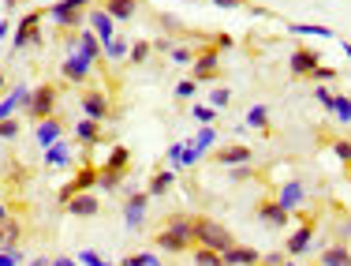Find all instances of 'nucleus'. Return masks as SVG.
I'll use <instances>...</instances> for the list:
<instances>
[{"instance_id": "33", "label": "nucleus", "mask_w": 351, "mask_h": 266, "mask_svg": "<svg viewBox=\"0 0 351 266\" xmlns=\"http://www.w3.org/2000/svg\"><path fill=\"white\" fill-rule=\"evenodd\" d=\"M169 60L176 68H183V64H195V49L191 45H169Z\"/></svg>"}, {"instance_id": "62", "label": "nucleus", "mask_w": 351, "mask_h": 266, "mask_svg": "<svg viewBox=\"0 0 351 266\" xmlns=\"http://www.w3.org/2000/svg\"><path fill=\"white\" fill-rule=\"evenodd\" d=\"M258 266H265V263H258Z\"/></svg>"}, {"instance_id": "30", "label": "nucleus", "mask_w": 351, "mask_h": 266, "mask_svg": "<svg viewBox=\"0 0 351 266\" xmlns=\"http://www.w3.org/2000/svg\"><path fill=\"white\" fill-rule=\"evenodd\" d=\"M157 247H161V252H176V255H183V252H187V240H180V236H176V232H169V229H161V232H157Z\"/></svg>"}, {"instance_id": "24", "label": "nucleus", "mask_w": 351, "mask_h": 266, "mask_svg": "<svg viewBox=\"0 0 351 266\" xmlns=\"http://www.w3.org/2000/svg\"><path fill=\"white\" fill-rule=\"evenodd\" d=\"M19 236H23V229H19V221L15 218H8V221H0V252H19Z\"/></svg>"}, {"instance_id": "20", "label": "nucleus", "mask_w": 351, "mask_h": 266, "mask_svg": "<svg viewBox=\"0 0 351 266\" xmlns=\"http://www.w3.org/2000/svg\"><path fill=\"white\" fill-rule=\"evenodd\" d=\"M250 146L243 143H236V146H224V151H217V162L221 165H228V169H236V165H250Z\"/></svg>"}, {"instance_id": "60", "label": "nucleus", "mask_w": 351, "mask_h": 266, "mask_svg": "<svg viewBox=\"0 0 351 266\" xmlns=\"http://www.w3.org/2000/svg\"><path fill=\"white\" fill-rule=\"evenodd\" d=\"M4 90H8V79H4V76H0V94H4Z\"/></svg>"}, {"instance_id": "52", "label": "nucleus", "mask_w": 351, "mask_h": 266, "mask_svg": "<svg viewBox=\"0 0 351 266\" xmlns=\"http://www.w3.org/2000/svg\"><path fill=\"white\" fill-rule=\"evenodd\" d=\"M232 177H236V180H250L254 173H250V165H236V169H232Z\"/></svg>"}, {"instance_id": "19", "label": "nucleus", "mask_w": 351, "mask_h": 266, "mask_svg": "<svg viewBox=\"0 0 351 266\" xmlns=\"http://www.w3.org/2000/svg\"><path fill=\"white\" fill-rule=\"evenodd\" d=\"M90 68H94V64H86V60H79V56H64V64H60V76L64 79H71V82H86L90 79Z\"/></svg>"}, {"instance_id": "35", "label": "nucleus", "mask_w": 351, "mask_h": 266, "mask_svg": "<svg viewBox=\"0 0 351 266\" xmlns=\"http://www.w3.org/2000/svg\"><path fill=\"white\" fill-rule=\"evenodd\" d=\"M120 177H123V173L97 169V188H101V191H120Z\"/></svg>"}, {"instance_id": "29", "label": "nucleus", "mask_w": 351, "mask_h": 266, "mask_svg": "<svg viewBox=\"0 0 351 266\" xmlns=\"http://www.w3.org/2000/svg\"><path fill=\"white\" fill-rule=\"evenodd\" d=\"M169 232H176L180 240H187V244H195V218H183V214H176V218H169V225H165Z\"/></svg>"}, {"instance_id": "54", "label": "nucleus", "mask_w": 351, "mask_h": 266, "mask_svg": "<svg viewBox=\"0 0 351 266\" xmlns=\"http://www.w3.org/2000/svg\"><path fill=\"white\" fill-rule=\"evenodd\" d=\"M213 41H217V49H232V34H217Z\"/></svg>"}, {"instance_id": "45", "label": "nucleus", "mask_w": 351, "mask_h": 266, "mask_svg": "<svg viewBox=\"0 0 351 266\" xmlns=\"http://www.w3.org/2000/svg\"><path fill=\"white\" fill-rule=\"evenodd\" d=\"M314 82H337V68H325V64H317V68L311 71Z\"/></svg>"}, {"instance_id": "42", "label": "nucleus", "mask_w": 351, "mask_h": 266, "mask_svg": "<svg viewBox=\"0 0 351 266\" xmlns=\"http://www.w3.org/2000/svg\"><path fill=\"white\" fill-rule=\"evenodd\" d=\"M195 90H198L195 79H180V82H176V102H191V98H195Z\"/></svg>"}, {"instance_id": "59", "label": "nucleus", "mask_w": 351, "mask_h": 266, "mask_svg": "<svg viewBox=\"0 0 351 266\" xmlns=\"http://www.w3.org/2000/svg\"><path fill=\"white\" fill-rule=\"evenodd\" d=\"M8 218H12V214H8V206L0 203V221H8Z\"/></svg>"}, {"instance_id": "11", "label": "nucleus", "mask_w": 351, "mask_h": 266, "mask_svg": "<svg viewBox=\"0 0 351 266\" xmlns=\"http://www.w3.org/2000/svg\"><path fill=\"white\" fill-rule=\"evenodd\" d=\"M311 244H314V225H311V221H303V225L288 236L284 255H306V252H311Z\"/></svg>"}, {"instance_id": "46", "label": "nucleus", "mask_w": 351, "mask_h": 266, "mask_svg": "<svg viewBox=\"0 0 351 266\" xmlns=\"http://www.w3.org/2000/svg\"><path fill=\"white\" fill-rule=\"evenodd\" d=\"M146 56H149V45H146V41H135V45H131V56H128V60H131V64H142Z\"/></svg>"}, {"instance_id": "61", "label": "nucleus", "mask_w": 351, "mask_h": 266, "mask_svg": "<svg viewBox=\"0 0 351 266\" xmlns=\"http://www.w3.org/2000/svg\"><path fill=\"white\" fill-rule=\"evenodd\" d=\"M280 266H295V263H288V259H284V263H280Z\"/></svg>"}, {"instance_id": "14", "label": "nucleus", "mask_w": 351, "mask_h": 266, "mask_svg": "<svg viewBox=\"0 0 351 266\" xmlns=\"http://www.w3.org/2000/svg\"><path fill=\"white\" fill-rule=\"evenodd\" d=\"M258 221H262V225H269V229H284V225L291 221V214L284 210L277 199H273V203H262V206H258Z\"/></svg>"}, {"instance_id": "27", "label": "nucleus", "mask_w": 351, "mask_h": 266, "mask_svg": "<svg viewBox=\"0 0 351 266\" xmlns=\"http://www.w3.org/2000/svg\"><path fill=\"white\" fill-rule=\"evenodd\" d=\"M322 266H351V247L348 244H329L322 252Z\"/></svg>"}, {"instance_id": "3", "label": "nucleus", "mask_w": 351, "mask_h": 266, "mask_svg": "<svg viewBox=\"0 0 351 266\" xmlns=\"http://www.w3.org/2000/svg\"><path fill=\"white\" fill-rule=\"evenodd\" d=\"M146 210H149V195H146V191L128 195V199H123V225H128V229H142Z\"/></svg>"}, {"instance_id": "36", "label": "nucleus", "mask_w": 351, "mask_h": 266, "mask_svg": "<svg viewBox=\"0 0 351 266\" xmlns=\"http://www.w3.org/2000/svg\"><path fill=\"white\" fill-rule=\"evenodd\" d=\"M332 116H337V120H344V124H351V98H344V94L332 98Z\"/></svg>"}, {"instance_id": "43", "label": "nucleus", "mask_w": 351, "mask_h": 266, "mask_svg": "<svg viewBox=\"0 0 351 266\" xmlns=\"http://www.w3.org/2000/svg\"><path fill=\"white\" fill-rule=\"evenodd\" d=\"M228 102H232V90L228 87H213L210 90V105H213V109H224Z\"/></svg>"}, {"instance_id": "55", "label": "nucleus", "mask_w": 351, "mask_h": 266, "mask_svg": "<svg viewBox=\"0 0 351 266\" xmlns=\"http://www.w3.org/2000/svg\"><path fill=\"white\" fill-rule=\"evenodd\" d=\"M8 34H12V23H8V19H0V41H4Z\"/></svg>"}, {"instance_id": "6", "label": "nucleus", "mask_w": 351, "mask_h": 266, "mask_svg": "<svg viewBox=\"0 0 351 266\" xmlns=\"http://www.w3.org/2000/svg\"><path fill=\"white\" fill-rule=\"evenodd\" d=\"M64 210H68L71 218H94V214L101 210V203H97L94 191H79V195H71L68 203H64Z\"/></svg>"}, {"instance_id": "17", "label": "nucleus", "mask_w": 351, "mask_h": 266, "mask_svg": "<svg viewBox=\"0 0 351 266\" xmlns=\"http://www.w3.org/2000/svg\"><path fill=\"white\" fill-rule=\"evenodd\" d=\"M30 98V87H12L4 98H0V120H12V113L19 109V105H27Z\"/></svg>"}, {"instance_id": "32", "label": "nucleus", "mask_w": 351, "mask_h": 266, "mask_svg": "<svg viewBox=\"0 0 351 266\" xmlns=\"http://www.w3.org/2000/svg\"><path fill=\"white\" fill-rule=\"evenodd\" d=\"M131 165V151L128 146H112V154H108V162L101 165V169H108V173H123Z\"/></svg>"}, {"instance_id": "12", "label": "nucleus", "mask_w": 351, "mask_h": 266, "mask_svg": "<svg viewBox=\"0 0 351 266\" xmlns=\"http://www.w3.org/2000/svg\"><path fill=\"white\" fill-rule=\"evenodd\" d=\"M82 113H86V120H108V98L101 94V90H86L82 94Z\"/></svg>"}, {"instance_id": "21", "label": "nucleus", "mask_w": 351, "mask_h": 266, "mask_svg": "<svg viewBox=\"0 0 351 266\" xmlns=\"http://www.w3.org/2000/svg\"><path fill=\"white\" fill-rule=\"evenodd\" d=\"M258 263H262V255H258L254 247L236 244L232 252H224V266H258Z\"/></svg>"}, {"instance_id": "44", "label": "nucleus", "mask_w": 351, "mask_h": 266, "mask_svg": "<svg viewBox=\"0 0 351 266\" xmlns=\"http://www.w3.org/2000/svg\"><path fill=\"white\" fill-rule=\"evenodd\" d=\"M314 98H317V105L332 116V98H337V94H332V90H325V87H314Z\"/></svg>"}, {"instance_id": "40", "label": "nucleus", "mask_w": 351, "mask_h": 266, "mask_svg": "<svg viewBox=\"0 0 351 266\" xmlns=\"http://www.w3.org/2000/svg\"><path fill=\"white\" fill-rule=\"evenodd\" d=\"M329 151H332V157H337L340 165H351V143H348V139H337V143H329Z\"/></svg>"}, {"instance_id": "41", "label": "nucleus", "mask_w": 351, "mask_h": 266, "mask_svg": "<svg viewBox=\"0 0 351 266\" xmlns=\"http://www.w3.org/2000/svg\"><path fill=\"white\" fill-rule=\"evenodd\" d=\"M75 259H79V266H116V263H108L105 255L90 252V247H86V252H79V255H75Z\"/></svg>"}, {"instance_id": "1", "label": "nucleus", "mask_w": 351, "mask_h": 266, "mask_svg": "<svg viewBox=\"0 0 351 266\" xmlns=\"http://www.w3.org/2000/svg\"><path fill=\"white\" fill-rule=\"evenodd\" d=\"M195 244L198 247H210V252H217V255H224V252H232V247H236V236H232L221 221L198 218L195 221Z\"/></svg>"}, {"instance_id": "56", "label": "nucleus", "mask_w": 351, "mask_h": 266, "mask_svg": "<svg viewBox=\"0 0 351 266\" xmlns=\"http://www.w3.org/2000/svg\"><path fill=\"white\" fill-rule=\"evenodd\" d=\"M340 236L351 240V218H344V225H340Z\"/></svg>"}, {"instance_id": "15", "label": "nucleus", "mask_w": 351, "mask_h": 266, "mask_svg": "<svg viewBox=\"0 0 351 266\" xmlns=\"http://www.w3.org/2000/svg\"><path fill=\"white\" fill-rule=\"evenodd\" d=\"M217 71H221V56H217V49H206V53L195 56V82L213 79Z\"/></svg>"}, {"instance_id": "13", "label": "nucleus", "mask_w": 351, "mask_h": 266, "mask_svg": "<svg viewBox=\"0 0 351 266\" xmlns=\"http://www.w3.org/2000/svg\"><path fill=\"white\" fill-rule=\"evenodd\" d=\"M34 139H38L41 151H45V146H53V143H60V139H64V124H60V116H49V120H41L38 128H34Z\"/></svg>"}, {"instance_id": "37", "label": "nucleus", "mask_w": 351, "mask_h": 266, "mask_svg": "<svg viewBox=\"0 0 351 266\" xmlns=\"http://www.w3.org/2000/svg\"><path fill=\"white\" fill-rule=\"evenodd\" d=\"M195 266H224V255L210 252V247H198V252H195Z\"/></svg>"}, {"instance_id": "34", "label": "nucleus", "mask_w": 351, "mask_h": 266, "mask_svg": "<svg viewBox=\"0 0 351 266\" xmlns=\"http://www.w3.org/2000/svg\"><path fill=\"white\" fill-rule=\"evenodd\" d=\"M202 154H210V146H217V128H198V135L191 139Z\"/></svg>"}, {"instance_id": "8", "label": "nucleus", "mask_w": 351, "mask_h": 266, "mask_svg": "<svg viewBox=\"0 0 351 266\" xmlns=\"http://www.w3.org/2000/svg\"><path fill=\"white\" fill-rule=\"evenodd\" d=\"M38 23H41V12H27L19 23H15V30H12V49H15V53L30 45V34L38 30Z\"/></svg>"}, {"instance_id": "4", "label": "nucleus", "mask_w": 351, "mask_h": 266, "mask_svg": "<svg viewBox=\"0 0 351 266\" xmlns=\"http://www.w3.org/2000/svg\"><path fill=\"white\" fill-rule=\"evenodd\" d=\"M71 53L79 56V60H86V64H97L101 60V41H97L94 30H82V34L71 41Z\"/></svg>"}, {"instance_id": "9", "label": "nucleus", "mask_w": 351, "mask_h": 266, "mask_svg": "<svg viewBox=\"0 0 351 266\" xmlns=\"http://www.w3.org/2000/svg\"><path fill=\"white\" fill-rule=\"evenodd\" d=\"M86 23H90V30L97 34V41H101V45L116 38V23L108 19V12H105V8H90V12H86Z\"/></svg>"}, {"instance_id": "58", "label": "nucleus", "mask_w": 351, "mask_h": 266, "mask_svg": "<svg viewBox=\"0 0 351 266\" xmlns=\"http://www.w3.org/2000/svg\"><path fill=\"white\" fill-rule=\"evenodd\" d=\"M49 263H53V259H41V255H38V259H30V266H49Z\"/></svg>"}, {"instance_id": "18", "label": "nucleus", "mask_w": 351, "mask_h": 266, "mask_svg": "<svg viewBox=\"0 0 351 266\" xmlns=\"http://www.w3.org/2000/svg\"><path fill=\"white\" fill-rule=\"evenodd\" d=\"M101 8L108 12V19H112L116 27H120V23H128L131 15L138 12V4H135V0H101Z\"/></svg>"}, {"instance_id": "51", "label": "nucleus", "mask_w": 351, "mask_h": 266, "mask_svg": "<svg viewBox=\"0 0 351 266\" xmlns=\"http://www.w3.org/2000/svg\"><path fill=\"white\" fill-rule=\"evenodd\" d=\"M284 259H288V255H284V252H269V255H265L262 263H265V266H280Z\"/></svg>"}, {"instance_id": "48", "label": "nucleus", "mask_w": 351, "mask_h": 266, "mask_svg": "<svg viewBox=\"0 0 351 266\" xmlns=\"http://www.w3.org/2000/svg\"><path fill=\"white\" fill-rule=\"evenodd\" d=\"M210 4L224 8V12H239V8H247V0H210Z\"/></svg>"}, {"instance_id": "26", "label": "nucleus", "mask_w": 351, "mask_h": 266, "mask_svg": "<svg viewBox=\"0 0 351 266\" xmlns=\"http://www.w3.org/2000/svg\"><path fill=\"white\" fill-rule=\"evenodd\" d=\"M172 184H176V169H161L154 180H149L146 195L149 199H161V195H169V191H172Z\"/></svg>"}, {"instance_id": "10", "label": "nucleus", "mask_w": 351, "mask_h": 266, "mask_svg": "<svg viewBox=\"0 0 351 266\" xmlns=\"http://www.w3.org/2000/svg\"><path fill=\"white\" fill-rule=\"evenodd\" d=\"M317 64H322V56H317L314 49H303V45H299L295 53H291L288 68H291V76H295V79H303V76H311Z\"/></svg>"}, {"instance_id": "47", "label": "nucleus", "mask_w": 351, "mask_h": 266, "mask_svg": "<svg viewBox=\"0 0 351 266\" xmlns=\"http://www.w3.org/2000/svg\"><path fill=\"white\" fill-rule=\"evenodd\" d=\"M15 135H19V120L15 116L12 120H0V139H15Z\"/></svg>"}, {"instance_id": "53", "label": "nucleus", "mask_w": 351, "mask_h": 266, "mask_svg": "<svg viewBox=\"0 0 351 266\" xmlns=\"http://www.w3.org/2000/svg\"><path fill=\"white\" fill-rule=\"evenodd\" d=\"M49 266H79V259H71V255H60V259H53Z\"/></svg>"}, {"instance_id": "49", "label": "nucleus", "mask_w": 351, "mask_h": 266, "mask_svg": "<svg viewBox=\"0 0 351 266\" xmlns=\"http://www.w3.org/2000/svg\"><path fill=\"white\" fill-rule=\"evenodd\" d=\"M60 4L64 8H75V12H90V8H94L90 0H60Z\"/></svg>"}, {"instance_id": "57", "label": "nucleus", "mask_w": 351, "mask_h": 266, "mask_svg": "<svg viewBox=\"0 0 351 266\" xmlns=\"http://www.w3.org/2000/svg\"><path fill=\"white\" fill-rule=\"evenodd\" d=\"M340 49H344V56L351 60V41H344V38H340Z\"/></svg>"}, {"instance_id": "38", "label": "nucleus", "mask_w": 351, "mask_h": 266, "mask_svg": "<svg viewBox=\"0 0 351 266\" xmlns=\"http://www.w3.org/2000/svg\"><path fill=\"white\" fill-rule=\"evenodd\" d=\"M191 116H195V120L202 124V128H213V120H217V109H213V105H195V109H191Z\"/></svg>"}, {"instance_id": "23", "label": "nucleus", "mask_w": 351, "mask_h": 266, "mask_svg": "<svg viewBox=\"0 0 351 266\" xmlns=\"http://www.w3.org/2000/svg\"><path fill=\"white\" fill-rule=\"evenodd\" d=\"M291 34H295V38H322V41H332V38H337V30H332V27H317V23H291Z\"/></svg>"}, {"instance_id": "25", "label": "nucleus", "mask_w": 351, "mask_h": 266, "mask_svg": "<svg viewBox=\"0 0 351 266\" xmlns=\"http://www.w3.org/2000/svg\"><path fill=\"white\" fill-rule=\"evenodd\" d=\"M101 56H105V60H116V64L128 60V56H131V41L123 34H116L112 41H105V45H101Z\"/></svg>"}, {"instance_id": "31", "label": "nucleus", "mask_w": 351, "mask_h": 266, "mask_svg": "<svg viewBox=\"0 0 351 266\" xmlns=\"http://www.w3.org/2000/svg\"><path fill=\"white\" fill-rule=\"evenodd\" d=\"M247 128L269 131V105H250V109H247Z\"/></svg>"}, {"instance_id": "2", "label": "nucleus", "mask_w": 351, "mask_h": 266, "mask_svg": "<svg viewBox=\"0 0 351 266\" xmlns=\"http://www.w3.org/2000/svg\"><path fill=\"white\" fill-rule=\"evenodd\" d=\"M27 116H34V120H49V116H56V87H49V82H41V87L30 90L27 98Z\"/></svg>"}, {"instance_id": "50", "label": "nucleus", "mask_w": 351, "mask_h": 266, "mask_svg": "<svg viewBox=\"0 0 351 266\" xmlns=\"http://www.w3.org/2000/svg\"><path fill=\"white\" fill-rule=\"evenodd\" d=\"M0 266H19V252H0Z\"/></svg>"}, {"instance_id": "28", "label": "nucleus", "mask_w": 351, "mask_h": 266, "mask_svg": "<svg viewBox=\"0 0 351 266\" xmlns=\"http://www.w3.org/2000/svg\"><path fill=\"white\" fill-rule=\"evenodd\" d=\"M45 165H53V169H68L71 165V151L64 146V139L53 146H45Z\"/></svg>"}, {"instance_id": "22", "label": "nucleus", "mask_w": 351, "mask_h": 266, "mask_svg": "<svg viewBox=\"0 0 351 266\" xmlns=\"http://www.w3.org/2000/svg\"><path fill=\"white\" fill-rule=\"evenodd\" d=\"M75 139H79L82 146H97V143H101V124L82 116V120L75 124Z\"/></svg>"}, {"instance_id": "7", "label": "nucleus", "mask_w": 351, "mask_h": 266, "mask_svg": "<svg viewBox=\"0 0 351 266\" xmlns=\"http://www.w3.org/2000/svg\"><path fill=\"white\" fill-rule=\"evenodd\" d=\"M277 203H280L288 214H299V210L306 206V188L299 184V180H288V184L277 191Z\"/></svg>"}, {"instance_id": "16", "label": "nucleus", "mask_w": 351, "mask_h": 266, "mask_svg": "<svg viewBox=\"0 0 351 266\" xmlns=\"http://www.w3.org/2000/svg\"><path fill=\"white\" fill-rule=\"evenodd\" d=\"M45 15L56 23V27H68V30H71V27H82V23H86V12H75V8H64L60 0H56V4L49 8Z\"/></svg>"}, {"instance_id": "5", "label": "nucleus", "mask_w": 351, "mask_h": 266, "mask_svg": "<svg viewBox=\"0 0 351 266\" xmlns=\"http://www.w3.org/2000/svg\"><path fill=\"white\" fill-rule=\"evenodd\" d=\"M198 162H202V151H198L191 139L187 143H172L169 146V165L172 169H191V165H198Z\"/></svg>"}, {"instance_id": "39", "label": "nucleus", "mask_w": 351, "mask_h": 266, "mask_svg": "<svg viewBox=\"0 0 351 266\" xmlns=\"http://www.w3.org/2000/svg\"><path fill=\"white\" fill-rule=\"evenodd\" d=\"M120 266H161V259L149 252H138V255H128V259H120Z\"/></svg>"}]
</instances>
